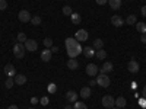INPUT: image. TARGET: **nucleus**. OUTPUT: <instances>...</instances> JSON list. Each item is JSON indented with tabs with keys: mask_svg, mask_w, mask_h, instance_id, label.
<instances>
[{
	"mask_svg": "<svg viewBox=\"0 0 146 109\" xmlns=\"http://www.w3.org/2000/svg\"><path fill=\"white\" fill-rule=\"evenodd\" d=\"M64 44H66V48H67V55L70 58H76L83 51L80 44H79V41H76L75 38H67L64 41Z\"/></svg>",
	"mask_w": 146,
	"mask_h": 109,
	"instance_id": "1",
	"label": "nucleus"
},
{
	"mask_svg": "<svg viewBox=\"0 0 146 109\" xmlns=\"http://www.w3.org/2000/svg\"><path fill=\"white\" fill-rule=\"evenodd\" d=\"M25 51H27V48H25V45L23 44H21V42H18V44H15V47H13V54H15V57L16 58H23V55H25Z\"/></svg>",
	"mask_w": 146,
	"mask_h": 109,
	"instance_id": "2",
	"label": "nucleus"
},
{
	"mask_svg": "<svg viewBox=\"0 0 146 109\" xmlns=\"http://www.w3.org/2000/svg\"><path fill=\"white\" fill-rule=\"evenodd\" d=\"M101 102H102V106L104 108H108V109H111V108L115 106V99L113 98L111 95H105Z\"/></svg>",
	"mask_w": 146,
	"mask_h": 109,
	"instance_id": "3",
	"label": "nucleus"
},
{
	"mask_svg": "<svg viewBox=\"0 0 146 109\" xmlns=\"http://www.w3.org/2000/svg\"><path fill=\"white\" fill-rule=\"evenodd\" d=\"M96 83H98L101 87H108V86H110V83H111V80L108 79L107 74H104V73H100L98 77H96Z\"/></svg>",
	"mask_w": 146,
	"mask_h": 109,
	"instance_id": "4",
	"label": "nucleus"
},
{
	"mask_svg": "<svg viewBox=\"0 0 146 109\" xmlns=\"http://www.w3.org/2000/svg\"><path fill=\"white\" fill-rule=\"evenodd\" d=\"M98 73H100V67L96 64L91 63V64L86 66V74L88 76H98Z\"/></svg>",
	"mask_w": 146,
	"mask_h": 109,
	"instance_id": "5",
	"label": "nucleus"
},
{
	"mask_svg": "<svg viewBox=\"0 0 146 109\" xmlns=\"http://www.w3.org/2000/svg\"><path fill=\"white\" fill-rule=\"evenodd\" d=\"M88 36H89V33L85 31V29H79L76 32V35H75V39L79 41V42H85V41L88 39Z\"/></svg>",
	"mask_w": 146,
	"mask_h": 109,
	"instance_id": "6",
	"label": "nucleus"
},
{
	"mask_svg": "<svg viewBox=\"0 0 146 109\" xmlns=\"http://www.w3.org/2000/svg\"><path fill=\"white\" fill-rule=\"evenodd\" d=\"M18 18H19V20H21V22H23V23L31 22V15H29V12H28L27 9L21 10V12H19V15H18Z\"/></svg>",
	"mask_w": 146,
	"mask_h": 109,
	"instance_id": "7",
	"label": "nucleus"
},
{
	"mask_svg": "<svg viewBox=\"0 0 146 109\" xmlns=\"http://www.w3.org/2000/svg\"><path fill=\"white\" fill-rule=\"evenodd\" d=\"M23 45H25L27 51H31V53L36 51V48H38V44H36V41H35V39H27V42L23 44Z\"/></svg>",
	"mask_w": 146,
	"mask_h": 109,
	"instance_id": "8",
	"label": "nucleus"
},
{
	"mask_svg": "<svg viewBox=\"0 0 146 109\" xmlns=\"http://www.w3.org/2000/svg\"><path fill=\"white\" fill-rule=\"evenodd\" d=\"M5 74L7 76V77H15L16 74H15V66H12V64H6L5 66Z\"/></svg>",
	"mask_w": 146,
	"mask_h": 109,
	"instance_id": "9",
	"label": "nucleus"
},
{
	"mask_svg": "<svg viewBox=\"0 0 146 109\" xmlns=\"http://www.w3.org/2000/svg\"><path fill=\"white\" fill-rule=\"evenodd\" d=\"M111 23H113L114 26L120 28V26H123V25H124V20H123V18H121V16H118V15H114V16L111 18Z\"/></svg>",
	"mask_w": 146,
	"mask_h": 109,
	"instance_id": "10",
	"label": "nucleus"
},
{
	"mask_svg": "<svg viewBox=\"0 0 146 109\" xmlns=\"http://www.w3.org/2000/svg\"><path fill=\"white\" fill-rule=\"evenodd\" d=\"M127 70H129L130 73H137V71H139V63L136 61V60L131 58V61H130L129 66H127Z\"/></svg>",
	"mask_w": 146,
	"mask_h": 109,
	"instance_id": "11",
	"label": "nucleus"
},
{
	"mask_svg": "<svg viewBox=\"0 0 146 109\" xmlns=\"http://www.w3.org/2000/svg\"><path fill=\"white\" fill-rule=\"evenodd\" d=\"M66 100L70 102V103L76 102V100H78V93H76V92H73V90H69V92L66 93Z\"/></svg>",
	"mask_w": 146,
	"mask_h": 109,
	"instance_id": "12",
	"label": "nucleus"
},
{
	"mask_svg": "<svg viewBox=\"0 0 146 109\" xmlns=\"http://www.w3.org/2000/svg\"><path fill=\"white\" fill-rule=\"evenodd\" d=\"M82 53L85 54V57L92 58V57H95V48H94V47H85Z\"/></svg>",
	"mask_w": 146,
	"mask_h": 109,
	"instance_id": "13",
	"label": "nucleus"
},
{
	"mask_svg": "<svg viewBox=\"0 0 146 109\" xmlns=\"http://www.w3.org/2000/svg\"><path fill=\"white\" fill-rule=\"evenodd\" d=\"M51 55H53V53L47 48V50H44V51L41 53V60L47 63V61H50V60H51Z\"/></svg>",
	"mask_w": 146,
	"mask_h": 109,
	"instance_id": "14",
	"label": "nucleus"
},
{
	"mask_svg": "<svg viewBox=\"0 0 146 109\" xmlns=\"http://www.w3.org/2000/svg\"><path fill=\"white\" fill-rule=\"evenodd\" d=\"M113 68H114V67H113V63H110V61H108V63H105V64L100 68V73H104V74H107V73L113 71Z\"/></svg>",
	"mask_w": 146,
	"mask_h": 109,
	"instance_id": "15",
	"label": "nucleus"
},
{
	"mask_svg": "<svg viewBox=\"0 0 146 109\" xmlns=\"http://www.w3.org/2000/svg\"><path fill=\"white\" fill-rule=\"evenodd\" d=\"M13 80H15V83H16V84L22 86V84H25V83H27V76H23V74H16Z\"/></svg>",
	"mask_w": 146,
	"mask_h": 109,
	"instance_id": "16",
	"label": "nucleus"
},
{
	"mask_svg": "<svg viewBox=\"0 0 146 109\" xmlns=\"http://www.w3.org/2000/svg\"><path fill=\"white\" fill-rule=\"evenodd\" d=\"M108 5L113 10H117L121 7V0H108Z\"/></svg>",
	"mask_w": 146,
	"mask_h": 109,
	"instance_id": "17",
	"label": "nucleus"
},
{
	"mask_svg": "<svg viewBox=\"0 0 146 109\" xmlns=\"http://www.w3.org/2000/svg\"><path fill=\"white\" fill-rule=\"evenodd\" d=\"M67 67H69L70 70H76V68L79 67V63H78V60H76V58H70L69 61H67Z\"/></svg>",
	"mask_w": 146,
	"mask_h": 109,
	"instance_id": "18",
	"label": "nucleus"
},
{
	"mask_svg": "<svg viewBox=\"0 0 146 109\" xmlns=\"http://www.w3.org/2000/svg\"><path fill=\"white\" fill-rule=\"evenodd\" d=\"M70 18H72L73 25H79V23L82 22V16H80L79 13H72V15H70Z\"/></svg>",
	"mask_w": 146,
	"mask_h": 109,
	"instance_id": "19",
	"label": "nucleus"
},
{
	"mask_svg": "<svg viewBox=\"0 0 146 109\" xmlns=\"http://www.w3.org/2000/svg\"><path fill=\"white\" fill-rule=\"evenodd\" d=\"M126 105H127V102H126V99L123 98V96H120V98L115 99V106H117V108L121 109V108H124Z\"/></svg>",
	"mask_w": 146,
	"mask_h": 109,
	"instance_id": "20",
	"label": "nucleus"
},
{
	"mask_svg": "<svg viewBox=\"0 0 146 109\" xmlns=\"http://www.w3.org/2000/svg\"><path fill=\"white\" fill-rule=\"evenodd\" d=\"M136 29L140 33H146V23L145 22H136Z\"/></svg>",
	"mask_w": 146,
	"mask_h": 109,
	"instance_id": "21",
	"label": "nucleus"
},
{
	"mask_svg": "<svg viewBox=\"0 0 146 109\" xmlns=\"http://www.w3.org/2000/svg\"><path fill=\"white\" fill-rule=\"evenodd\" d=\"M91 87H83L82 90H80V96H82V98L83 99H88L89 98V96H91Z\"/></svg>",
	"mask_w": 146,
	"mask_h": 109,
	"instance_id": "22",
	"label": "nucleus"
},
{
	"mask_svg": "<svg viewBox=\"0 0 146 109\" xmlns=\"http://www.w3.org/2000/svg\"><path fill=\"white\" fill-rule=\"evenodd\" d=\"M92 47L95 48L96 51H98V50H102V47H104V41H102V39H100V38H98V39H95Z\"/></svg>",
	"mask_w": 146,
	"mask_h": 109,
	"instance_id": "23",
	"label": "nucleus"
},
{
	"mask_svg": "<svg viewBox=\"0 0 146 109\" xmlns=\"http://www.w3.org/2000/svg\"><path fill=\"white\" fill-rule=\"evenodd\" d=\"M27 39H28V38H27V35L23 33V32H19V33H18V36H16V41H18V42H21V44H25V42H27Z\"/></svg>",
	"mask_w": 146,
	"mask_h": 109,
	"instance_id": "24",
	"label": "nucleus"
},
{
	"mask_svg": "<svg viewBox=\"0 0 146 109\" xmlns=\"http://www.w3.org/2000/svg\"><path fill=\"white\" fill-rule=\"evenodd\" d=\"M136 22H137V19H136V16H135V15H130V16L124 20V23H127V25H135Z\"/></svg>",
	"mask_w": 146,
	"mask_h": 109,
	"instance_id": "25",
	"label": "nucleus"
},
{
	"mask_svg": "<svg viewBox=\"0 0 146 109\" xmlns=\"http://www.w3.org/2000/svg\"><path fill=\"white\" fill-rule=\"evenodd\" d=\"M95 57L98 58V60H104V58L107 57V53H105L104 50H98V51L95 53Z\"/></svg>",
	"mask_w": 146,
	"mask_h": 109,
	"instance_id": "26",
	"label": "nucleus"
},
{
	"mask_svg": "<svg viewBox=\"0 0 146 109\" xmlns=\"http://www.w3.org/2000/svg\"><path fill=\"white\" fill-rule=\"evenodd\" d=\"M73 109H88V106L85 105L83 102H75V105H73Z\"/></svg>",
	"mask_w": 146,
	"mask_h": 109,
	"instance_id": "27",
	"label": "nucleus"
},
{
	"mask_svg": "<svg viewBox=\"0 0 146 109\" xmlns=\"http://www.w3.org/2000/svg\"><path fill=\"white\" fill-rule=\"evenodd\" d=\"M13 84H15V80L12 79V77H9V79L5 81V86H6L7 89H12V87H13Z\"/></svg>",
	"mask_w": 146,
	"mask_h": 109,
	"instance_id": "28",
	"label": "nucleus"
},
{
	"mask_svg": "<svg viewBox=\"0 0 146 109\" xmlns=\"http://www.w3.org/2000/svg\"><path fill=\"white\" fill-rule=\"evenodd\" d=\"M47 90H48V92H50V93L53 95V93H56V92H57V86H56L54 83H50V84L47 86Z\"/></svg>",
	"mask_w": 146,
	"mask_h": 109,
	"instance_id": "29",
	"label": "nucleus"
},
{
	"mask_svg": "<svg viewBox=\"0 0 146 109\" xmlns=\"http://www.w3.org/2000/svg\"><path fill=\"white\" fill-rule=\"evenodd\" d=\"M72 13H73V10H72V7H70V6H64V7H63V15L70 16Z\"/></svg>",
	"mask_w": 146,
	"mask_h": 109,
	"instance_id": "30",
	"label": "nucleus"
},
{
	"mask_svg": "<svg viewBox=\"0 0 146 109\" xmlns=\"http://www.w3.org/2000/svg\"><path fill=\"white\" fill-rule=\"evenodd\" d=\"M42 44H44L45 48H51V47H53V39H51V38H45Z\"/></svg>",
	"mask_w": 146,
	"mask_h": 109,
	"instance_id": "31",
	"label": "nucleus"
},
{
	"mask_svg": "<svg viewBox=\"0 0 146 109\" xmlns=\"http://www.w3.org/2000/svg\"><path fill=\"white\" fill-rule=\"evenodd\" d=\"M31 23H32V25H40V23H41V18H40V16L31 18Z\"/></svg>",
	"mask_w": 146,
	"mask_h": 109,
	"instance_id": "32",
	"label": "nucleus"
},
{
	"mask_svg": "<svg viewBox=\"0 0 146 109\" xmlns=\"http://www.w3.org/2000/svg\"><path fill=\"white\" fill-rule=\"evenodd\" d=\"M6 7H7L6 0H0V10H6Z\"/></svg>",
	"mask_w": 146,
	"mask_h": 109,
	"instance_id": "33",
	"label": "nucleus"
},
{
	"mask_svg": "<svg viewBox=\"0 0 146 109\" xmlns=\"http://www.w3.org/2000/svg\"><path fill=\"white\" fill-rule=\"evenodd\" d=\"M40 103H41L42 106H47V105H48V98H47V96H44V98H41Z\"/></svg>",
	"mask_w": 146,
	"mask_h": 109,
	"instance_id": "34",
	"label": "nucleus"
},
{
	"mask_svg": "<svg viewBox=\"0 0 146 109\" xmlns=\"http://www.w3.org/2000/svg\"><path fill=\"white\" fill-rule=\"evenodd\" d=\"M96 5H100V6H104L105 3H108V0H95Z\"/></svg>",
	"mask_w": 146,
	"mask_h": 109,
	"instance_id": "35",
	"label": "nucleus"
},
{
	"mask_svg": "<svg viewBox=\"0 0 146 109\" xmlns=\"http://www.w3.org/2000/svg\"><path fill=\"white\" fill-rule=\"evenodd\" d=\"M140 42L142 44H146V33H142L140 35Z\"/></svg>",
	"mask_w": 146,
	"mask_h": 109,
	"instance_id": "36",
	"label": "nucleus"
},
{
	"mask_svg": "<svg viewBox=\"0 0 146 109\" xmlns=\"http://www.w3.org/2000/svg\"><path fill=\"white\" fill-rule=\"evenodd\" d=\"M31 103L32 105H36V103H38V99H36V98H31Z\"/></svg>",
	"mask_w": 146,
	"mask_h": 109,
	"instance_id": "37",
	"label": "nucleus"
},
{
	"mask_svg": "<svg viewBox=\"0 0 146 109\" xmlns=\"http://www.w3.org/2000/svg\"><path fill=\"white\" fill-rule=\"evenodd\" d=\"M140 12H142V15L146 18V6H142V10H140Z\"/></svg>",
	"mask_w": 146,
	"mask_h": 109,
	"instance_id": "38",
	"label": "nucleus"
},
{
	"mask_svg": "<svg viewBox=\"0 0 146 109\" xmlns=\"http://www.w3.org/2000/svg\"><path fill=\"white\" fill-rule=\"evenodd\" d=\"M139 103H140L142 106H146V100H145V99H140V100H139Z\"/></svg>",
	"mask_w": 146,
	"mask_h": 109,
	"instance_id": "39",
	"label": "nucleus"
},
{
	"mask_svg": "<svg viewBox=\"0 0 146 109\" xmlns=\"http://www.w3.org/2000/svg\"><path fill=\"white\" fill-rule=\"evenodd\" d=\"M57 51H58L57 47H51V53H57Z\"/></svg>",
	"mask_w": 146,
	"mask_h": 109,
	"instance_id": "40",
	"label": "nucleus"
},
{
	"mask_svg": "<svg viewBox=\"0 0 146 109\" xmlns=\"http://www.w3.org/2000/svg\"><path fill=\"white\" fill-rule=\"evenodd\" d=\"M7 109H19V108H18V106H16V105H10V106H9V108H7Z\"/></svg>",
	"mask_w": 146,
	"mask_h": 109,
	"instance_id": "41",
	"label": "nucleus"
},
{
	"mask_svg": "<svg viewBox=\"0 0 146 109\" xmlns=\"http://www.w3.org/2000/svg\"><path fill=\"white\" fill-rule=\"evenodd\" d=\"M142 93H143V98H145V99H146V86H145V87H143V90H142Z\"/></svg>",
	"mask_w": 146,
	"mask_h": 109,
	"instance_id": "42",
	"label": "nucleus"
},
{
	"mask_svg": "<svg viewBox=\"0 0 146 109\" xmlns=\"http://www.w3.org/2000/svg\"><path fill=\"white\" fill-rule=\"evenodd\" d=\"M96 84V80H91V86H95Z\"/></svg>",
	"mask_w": 146,
	"mask_h": 109,
	"instance_id": "43",
	"label": "nucleus"
},
{
	"mask_svg": "<svg viewBox=\"0 0 146 109\" xmlns=\"http://www.w3.org/2000/svg\"><path fill=\"white\" fill-rule=\"evenodd\" d=\"M64 109H73V106H72V105H67V106H66Z\"/></svg>",
	"mask_w": 146,
	"mask_h": 109,
	"instance_id": "44",
	"label": "nucleus"
},
{
	"mask_svg": "<svg viewBox=\"0 0 146 109\" xmlns=\"http://www.w3.org/2000/svg\"><path fill=\"white\" fill-rule=\"evenodd\" d=\"M111 109H120V108H117V106H115V108H111Z\"/></svg>",
	"mask_w": 146,
	"mask_h": 109,
	"instance_id": "45",
	"label": "nucleus"
},
{
	"mask_svg": "<svg viewBox=\"0 0 146 109\" xmlns=\"http://www.w3.org/2000/svg\"><path fill=\"white\" fill-rule=\"evenodd\" d=\"M28 109H34V108H28Z\"/></svg>",
	"mask_w": 146,
	"mask_h": 109,
	"instance_id": "46",
	"label": "nucleus"
}]
</instances>
